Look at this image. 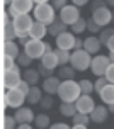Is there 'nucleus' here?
<instances>
[{"label": "nucleus", "mask_w": 114, "mask_h": 129, "mask_svg": "<svg viewBox=\"0 0 114 129\" xmlns=\"http://www.w3.org/2000/svg\"><path fill=\"white\" fill-rule=\"evenodd\" d=\"M82 95L80 85L75 80H63L58 90V97L61 102H77V99Z\"/></svg>", "instance_id": "1"}, {"label": "nucleus", "mask_w": 114, "mask_h": 129, "mask_svg": "<svg viewBox=\"0 0 114 129\" xmlns=\"http://www.w3.org/2000/svg\"><path fill=\"white\" fill-rule=\"evenodd\" d=\"M32 15H34V19L38 22H43L46 26H51L55 22V19H56L55 9H53V5L50 2L48 4H36L34 10H32Z\"/></svg>", "instance_id": "2"}, {"label": "nucleus", "mask_w": 114, "mask_h": 129, "mask_svg": "<svg viewBox=\"0 0 114 129\" xmlns=\"http://www.w3.org/2000/svg\"><path fill=\"white\" fill-rule=\"evenodd\" d=\"M90 63H92V54L85 49H77V51L72 53V59H70V64L75 68L77 71H85L90 68Z\"/></svg>", "instance_id": "3"}, {"label": "nucleus", "mask_w": 114, "mask_h": 129, "mask_svg": "<svg viewBox=\"0 0 114 129\" xmlns=\"http://www.w3.org/2000/svg\"><path fill=\"white\" fill-rule=\"evenodd\" d=\"M34 0H12L10 5L7 7V12L10 14L12 20L19 15V14H29L31 10H34Z\"/></svg>", "instance_id": "4"}, {"label": "nucleus", "mask_w": 114, "mask_h": 129, "mask_svg": "<svg viewBox=\"0 0 114 129\" xmlns=\"http://www.w3.org/2000/svg\"><path fill=\"white\" fill-rule=\"evenodd\" d=\"M26 102V93L19 90V88H12V90H7L5 97H4V104L5 107H10V109H19L22 107Z\"/></svg>", "instance_id": "5"}, {"label": "nucleus", "mask_w": 114, "mask_h": 129, "mask_svg": "<svg viewBox=\"0 0 114 129\" xmlns=\"http://www.w3.org/2000/svg\"><path fill=\"white\" fill-rule=\"evenodd\" d=\"M109 64H111V59L106 54H95L92 56V63H90V70L95 77H104L106 71H107Z\"/></svg>", "instance_id": "6"}, {"label": "nucleus", "mask_w": 114, "mask_h": 129, "mask_svg": "<svg viewBox=\"0 0 114 129\" xmlns=\"http://www.w3.org/2000/svg\"><path fill=\"white\" fill-rule=\"evenodd\" d=\"M24 51L27 53L32 59H41L46 54V43L44 41H39V39H31V41L24 46Z\"/></svg>", "instance_id": "7"}, {"label": "nucleus", "mask_w": 114, "mask_h": 129, "mask_svg": "<svg viewBox=\"0 0 114 129\" xmlns=\"http://www.w3.org/2000/svg\"><path fill=\"white\" fill-rule=\"evenodd\" d=\"M60 19L63 20L66 26H73L77 20L80 19L82 15H80V10H78V7L77 5H65L61 10H60V15H58Z\"/></svg>", "instance_id": "8"}, {"label": "nucleus", "mask_w": 114, "mask_h": 129, "mask_svg": "<svg viewBox=\"0 0 114 129\" xmlns=\"http://www.w3.org/2000/svg\"><path fill=\"white\" fill-rule=\"evenodd\" d=\"M55 41H56V48H58V49L70 51V49H73V48H75L77 36L72 31H65V32H61L60 36H56Z\"/></svg>", "instance_id": "9"}, {"label": "nucleus", "mask_w": 114, "mask_h": 129, "mask_svg": "<svg viewBox=\"0 0 114 129\" xmlns=\"http://www.w3.org/2000/svg\"><path fill=\"white\" fill-rule=\"evenodd\" d=\"M92 19L95 20V24L104 29V27H109V24L112 22V10H109V7H102V9H97L92 12Z\"/></svg>", "instance_id": "10"}, {"label": "nucleus", "mask_w": 114, "mask_h": 129, "mask_svg": "<svg viewBox=\"0 0 114 129\" xmlns=\"http://www.w3.org/2000/svg\"><path fill=\"white\" fill-rule=\"evenodd\" d=\"M12 22H14V27L17 29V32H29L32 24H34L31 14H19Z\"/></svg>", "instance_id": "11"}, {"label": "nucleus", "mask_w": 114, "mask_h": 129, "mask_svg": "<svg viewBox=\"0 0 114 129\" xmlns=\"http://www.w3.org/2000/svg\"><path fill=\"white\" fill-rule=\"evenodd\" d=\"M14 117H15L17 124H31V122H34V119H36V116H34V112H32L31 107H24V105L19 107V109H15Z\"/></svg>", "instance_id": "12"}, {"label": "nucleus", "mask_w": 114, "mask_h": 129, "mask_svg": "<svg viewBox=\"0 0 114 129\" xmlns=\"http://www.w3.org/2000/svg\"><path fill=\"white\" fill-rule=\"evenodd\" d=\"M20 82H22V75H20V73H17V71L7 70L5 73H4V87H5L7 90L17 88Z\"/></svg>", "instance_id": "13"}, {"label": "nucleus", "mask_w": 114, "mask_h": 129, "mask_svg": "<svg viewBox=\"0 0 114 129\" xmlns=\"http://www.w3.org/2000/svg\"><path fill=\"white\" fill-rule=\"evenodd\" d=\"M75 105H77V110H78V112H82V114H89V116H90V112H92L94 107H95L94 99H92L90 95H83V93L77 99Z\"/></svg>", "instance_id": "14"}, {"label": "nucleus", "mask_w": 114, "mask_h": 129, "mask_svg": "<svg viewBox=\"0 0 114 129\" xmlns=\"http://www.w3.org/2000/svg\"><path fill=\"white\" fill-rule=\"evenodd\" d=\"M60 85H61V80L53 75L50 78H44L43 80V92L48 93V95H58V90H60Z\"/></svg>", "instance_id": "15"}, {"label": "nucleus", "mask_w": 114, "mask_h": 129, "mask_svg": "<svg viewBox=\"0 0 114 129\" xmlns=\"http://www.w3.org/2000/svg\"><path fill=\"white\" fill-rule=\"evenodd\" d=\"M101 48H102V43L99 39V36H95V34H90L89 38H85V41H83V49L89 51L90 54H94V56L101 51Z\"/></svg>", "instance_id": "16"}, {"label": "nucleus", "mask_w": 114, "mask_h": 129, "mask_svg": "<svg viewBox=\"0 0 114 129\" xmlns=\"http://www.w3.org/2000/svg\"><path fill=\"white\" fill-rule=\"evenodd\" d=\"M107 116H109V109L106 105H95L94 110L90 112V119H92V122L95 124H102L107 121Z\"/></svg>", "instance_id": "17"}, {"label": "nucleus", "mask_w": 114, "mask_h": 129, "mask_svg": "<svg viewBox=\"0 0 114 129\" xmlns=\"http://www.w3.org/2000/svg\"><path fill=\"white\" fill-rule=\"evenodd\" d=\"M32 39H39V41H43L44 36H48V26L43 24V22H38V20H34V24H32L31 31H29Z\"/></svg>", "instance_id": "18"}, {"label": "nucleus", "mask_w": 114, "mask_h": 129, "mask_svg": "<svg viewBox=\"0 0 114 129\" xmlns=\"http://www.w3.org/2000/svg\"><path fill=\"white\" fill-rule=\"evenodd\" d=\"M65 31H68V26H66L60 17H56L55 22H53L51 26H48V36H51V38H56V36H60V34L65 32Z\"/></svg>", "instance_id": "19"}, {"label": "nucleus", "mask_w": 114, "mask_h": 129, "mask_svg": "<svg viewBox=\"0 0 114 129\" xmlns=\"http://www.w3.org/2000/svg\"><path fill=\"white\" fill-rule=\"evenodd\" d=\"M22 78H24L31 87H36V85L39 83V80H41V75H39L38 68H31V66H29V68H26V70H24Z\"/></svg>", "instance_id": "20"}, {"label": "nucleus", "mask_w": 114, "mask_h": 129, "mask_svg": "<svg viewBox=\"0 0 114 129\" xmlns=\"http://www.w3.org/2000/svg\"><path fill=\"white\" fill-rule=\"evenodd\" d=\"M77 70L72 66V64H63V66H58L56 70V77L63 82V80H73L75 78Z\"/></svg>", "instance_id": "21"}, {"label": "nucleus", "mask_w": 114, "mask_h": 129, "mask_svg": "<svg viewBox=\"0 0 114 129\" xmlns=\"http://www.w3.org/2000/svg\"><path fill=\"white\" fill-rule=\"evenodd\" d=\"M39 61L44 64L46 68H50V70H55V68L60 66V61H58V56H56V53H55V49L53 51H48Z\"/></svg>", "instance_id": "22"}, {"label": "nucleus", "mask_w": 114, "mask_h": 129, "mask_svg": "<svg viewBox=\"0 0 114 129\" xmlns=\"http://www.w3.org/2000/svg\"><path fill=\"white\" fill-rule=\"evenodd\" d=\"M99 95H101V100L106 104V105H111V104H114V83L106 85V87H104V88L99 92Z\"/></svg>", "instance_id": "23"}, {"label": "nucleus", "mask_w": 114, "mask_h": 129, "mask_svg": "<svg viewBox=\"0 0 114 129\" xmlns=\"http://www.w3.org/2000/svg\"><path fill=\"white\" fill-rule=\"evenodd\" d=\"M43 97H44V95H43L41 88H39L38 85H36V87H31V92L27 93L26 100H27V104H29V105H36V104H41Z\"/></svg>", "instance_id": "24"}, {"label": "nucleus", "mask_w": 114, "mask_h": 129, "mask_svg": "<svg viewBox=\"0 0 114 129\" xmlns=\"http://www.w3.org/2000/svg\"><path fill=\"white\" fill-rule=\"evenodd\" d=\"M77 112H78V110H77L75 102H61L60 104V114L63 117H70V119H72Z\"/></svg>", "instance_id": "25"}, {"label": "nucleus", "mask_w": 114, "mask_h": 129, "mask_svg": "<svg viewBox=\"0 0 114 129\" xmlns=\"http://www.w3.org/2000/svg\"><path fill=\"white\" fill-rule=\"evenodd\" d=\"M4 54L5 56H12V58L17 59V56L20 54L19 46L15 44L14 41H4Z\"/></svg>", "instance_id": "26"}, {"label": "nucleus", "mask_w": 114, "mask_h": 129, "mask_svg": "<svg viewBox=\"0 0 114 129\" xmlns=\"http://www.w3.org/2000/svg\"><path fill=\"white\" fill-rule=\"evenodd\" d=\"M2 34H4V41H14V39H17V36H19L17 29L14 27V22L5 24L4 29H2Z\"/></svg>", "instance_id": "27"}, {"label": "nucleus", "mask_w": 114, "mask_h": 129, "mask_svg": "<svg viewBox=\"0 0 114 129\" xmlns=\"http://www.w3.org/2000/svg\"><path fill=\"white\" fill-rule=\"evenodd\" d=\"M34 126L38 129H48L51 126L50 116H48V114H38L36 119H34Z\"/></svg>", "instance_id": "28"}, {"label": "nucleus", "mask_w": 114, "mask_h": 129, "mask_svg": "<svg viewBox=\"0 0 114 129\" xmlns=\"http://www.w3.org/2000/svg\"><path fill=\"white\" fill-rule=\"evenodd\" d=\"M70 31L73 32L75 36H80L83 31H87V19H83V17H80V19L77 20L73 26H70Z\"/></svg>", "instance_id": "29"}, {"label": "nucleus", "mask_w": 114, "mask_h": 129, "mask_svg": "<svg viewBox=\"0 0 114 129\" xmlns=\"http://www.w3.org/2000/svg\"><path fill=\"white\" fill-rule=\"evenodd\" d=\"M72 122H73V126H75V124H78V126H89V122H92V119H90L89 114L77 112L75 116L72 117Z\"/></svg>", "instance_id": "30"}, {"label": "nucleus", "mask_w": 114, "mask_h": 129, "mask_svg": "<svg viewBox=\"0 0 114 129\" xmlns=\"http://www.w3.org/2000/svg\"><path fill=\"white\" fill-rule=\"evenodd\" d=\"M55 53H56L58 56V61H60V66H63V64H68L70 59H72V53L70 51H65V49H55Z\"/></svg>", "instance_id": "31"}, {"label": "nucleus", "mask_w": 114, "mask_h": 129, "mask_svg": "<svg viewBox=\"0 0 114 129\" xmlns=\"http://www.w3.org/2000/svg\"><path fill=\"white\" fill-rule=\"evenodd\" d=\"M15 61H17V64H20V66H24V68H29V66L32 64V61H34V59H32L26 51H20V54L17 56V59H15Z\"/></svg>", "instance_id": "32"}, {"label": "nucleus", "mask_w": 114, "mask_h": 129, "mask_svg": "<svg viewBox=\"0 0 114 129\" xmlns=\"http://www.w3.org/2000/svg\"><path fill=\"white\" fill-rule=\"evenodd\" d=\"M114 36V27H104L101 32H99V39H101L102 44H107V41Z\"/></svg>", "instance_id": "33"}, {"label": "nucleus", "mask_w": 114, "mask_h": 129, "mask_svg": "<svg viewBox=\"0 0 114 129\" xmlns=\"http://www.w3.org/2000/svg\"><path fill=\"white\" fill-rule=\"evenodd\" d=\"M78 85H80V90L83 95H90L94 92V82H90V80H80Z\"/></svg>", "instance_id": "34"}, {"label": "nucleus", "mask_w": 114, "mask_h": 129, "mask_svg": "<svg viewBox=\"0 0 114 129\" xmlns=\"http://www.w3.org/2000/svg\"><path fill=\"white\" fill-rule=\"evenodd\" d=\"M38 68V71H39V75H41V78H50V77H53L55 75V70H50V68H46L44 64L39 61V64L36 66Z\"/></svg>", "instance_id": "35"}, {"label": "nucleus", "mask_w": 114, "mask_h": 129, "mask_svg": "<svg viewBox=\"0 0 114 129\" xmlns=\"http://www.w3.org/2000/svg\"><path fill=\"white\" fill-rule=\"evenodd\" d=\"M106 85H109V80H107V78H106V77H97V78H95V82H94V90L99 93V92H101Z\"/></svg>", "instance_id": "36"}, {"label": "nucleus", "mask_w": 114, "mask_h": 129, "mask_svg": "<svg viewBox=\"0 0 114 129\" xmlns=\"http://www.w3.org/2000/svg\"><path fill=\"white\" fill-rule=\"evenodd\" d=\"M87 31H90V34H97V36H99V32L102 31V27L99 26V24H95V20L90 17V19H87Z\"/></svg>", "instance_id": "37"}, {"label": "nucleus", "mask_w": 114, "mask_h": 129, "mask_svg": "<svg viewBox=\"0 0 114 129\" xmlns=\"http://www.w3.org/2000/svg\"><path fill=\"white\" fill-rule=\"evenodd\" d=\"M15 126H19L14 116H5L4 117V129H17Z\"/></svg>", "instance_id": "38"}, {"label": "nucleus", "mask_w": 114, "mask_h": 129, "mask_svg": "<svg viewBox=\"0 0 114 129\" xmlns=\"http://www.w3.org/2000/svg\"><path fill=\"white\" fill-rule=\"evenodd\" d=\"M41 109H44V110H48V109H51V105H53V95H48L46 93L44 97H43V100H41Z\"/></svg>", "instance_id": "39"}, {"label": "nucleus", "mask_w": 114, "mask_h": 129, "mask_svg": "<svg viewBox=\"0 0 114 129\" xmlns=\"http://www.w3.org/2000/svg\"><path fill=\"white\" fill-rule=\"evenodd\" d=\"M15 63H17L15 58H12V56H5V54H4V68H5V71L7 70H12Z\"/></svg>", "instance_id": "40"}, {"label": "nucleus", "mask_w": 114, "mask_h": 129, "mask_svg": "<svg viewBox=\"0 0 114 129\" xmlns=\"http://www.w3.org/2000/svg\"><path fill=\"white\" fill-rule=\"evenodd\" d=\"M31 39L32 38H31V34H29V32H19V36H17V41H19L22 46H26Z\"/></svg>", "instance_id": "41"}, {"label": "nucleus", "mask_w": 114, "mask_h": 129, "mask_svg": "<svg viewBox=\"0 0 114 129\" xmlns=\"http://www.w3.org/2000/svg\"><path fill=\"white\" fill-rule=\"evenodd\" d=\"M50 4L53 5L55 10H61L65 5H68V0H50Z\"/></svg>", "instance_id": "42"}, {"label": "nucleus", "mask_w": 114, "mask_h": 129, "mask_svg": "<svg viewBox=\"0 0 114 129\" xmlns=\"http://www.w3.org/2000/svg\"><path fill=\"white\" fill-rule=\"evenodd\" d=\"M102 7H107L106 0H92V2H90V10H92V12L97 10V9H102Z\"/></svg>", "instance_id": "43"}, {"label": "nucleus", "mask_w": 114, "mask_h": 129, "mask_svg": "<svg viewBox=\"0 0 114 129\" xmlns=\"http://www.w3.org/2000/svg\"><path fill=\"white\" fill-rule=\"evenodd\" d=\"M17 88H19L22 93H26V97H27V93L31 92V85H29V83H27V82L24 80V78H22V82L19 83V87H17Z\"/></svg>", "instance_id": "44"}, {"label": "nucleus", "mask_w": 114, "mask_h": 129, "mask_svg": "<svg viewBox=\"0 0 114 129\" xmlns=\"http://www.w3.org/2000/svg\"><path fill=\"white\" fill-rule=\"evenodd\" d=\"M104 77L109 80V83H114V63L109 64V68H107V71H106V75H104Z\"/></svg>", "instance_id": "45"}, {"label": "nucleus", "mask_w": 114, "mask_h": 129, "mask_svg": "<svg viewBox=\"0 0 114 129\" xmlns=\"http://www.w3.org/2000/svg\"><path fill=\"white\" fill-rule=\"evenodd\" d=\"M48 129H72V127H68V124L65 122H56V124H51Z\"/></svg>", "instance_id": "46"}, {"label": "nucleus", "mask_w": 114, "mask_h": 129, "mask_svg": "<svg viewBox=\"0 0 114 129\" xmlns=\"http://www.w3.org/2000/svg\"><path fill=\"white\" fill-rule=\"evenodd\" d=\"M2 20H4V26H5V24H10V22H12V17H10V14L7 12V10H5L4 14H2Z\"/></svg>", "instance_id": "47"}, {"label": "nucleus", "mask_w": 114, "mask_h": 129, "mask_svg": "<svg viewBox=\"0 0 114 129\" xmlns=\"http://www.w3.org/2000/svg\"><path fill=\"white\" fill-rule=\"evenodd\" d=\"M83 41H85V39H82V38H77V41H75V48H73V51H77V49H83Z\"/></svg>", "instance_id": "48"}, {"label": "nucleus", "mask_w": 114, "mask_h": 129, "mask_svg": "<svg viewBox=\"0 0 114 129\" xmlns=\"http://www.w3.org/2000/svg\"><path fill=\"white\" fill-rule=\"evenodd\" d=\"M90 0H72V4L73 5H77V7H83V5H87Z\"/></svg>", "instance_id": "49"}, {"label": "nucleus", "mask_w": 114, "mask_h": 129, "mask_svg": "<svg viewBox=\"0 0 114 129\" xmlns=\"http://www.w3.org/2000/svg\"><path fill=\"white\" fill-rule=\"evenodd\" d=\"M106 46H107V49H109V51H114V36L107 41V44H106Z\"/></svg>", "instance_id": "50"}, {"label": "nucleus", "mask_w": 114, "mask_h": 129, "mask_svg": "<svg viewBox=\"0 0 114 129\" xmlns=\"http://www.w3.org/2000/svg\"><path fill=\"white\" fill-rule=\"evenodd\" d=\"M17 129H32V126H31V124H19Z\"/></svg>", "instance_id": "51"}, {"label": "nucleus", "mask_w": 114, "mask_h": 129, "mask_svg": "<svg viewBox=\"0 0 114 129\" xmlns=\"http://www.w3.org/2000/svg\"><path fill=\"white\" fill-rule=\"evenodd\" d=\"M72 129H89V126H78V124H75V126H72Z\"/></svg>", "instance_id": "52"}, {"label": "nucleus", "mask_w": 114, "mask_h": 129, "mask_svg": "<svg viewBox=\"0 0 114 129\" xmlns=\"http://www.w3.org/2000/svg\"><path fill=\"white\" fill-rule=\"evenodd\" d=\"M106 4H107V7H112L114 9V0H106Z\"/></svg>", "instance_id": "53"}, {"label": "nucleus", "mask_w": 114, "mask_h": 129, "mask_svg": "<svg viewBox=\"0 0 114 129\" xmlns=\"http://www.w3.org/2000/svg\"><path fill=\"white\" fill-rule=\"evenodd\" d=\"M44 43H46V41H44ZM48 51H53V48H51L50 43H46V53H48Z\"/></svg>", "instance_id": "54"}, {"label": "nucleus", "mask_w": 114, "mask_h": 129, "mask_svg": "<svg viewBox=\"0 0 114 129\" xmlns=\"http://www.w3.org/2000/svg\"><path fill=\"white\" fill-rule=\"evenodd\" d=\"M107 109H109V112H111V114H114V104H111V105H107Z\"/></svg>", "instance_id": "55"}, {"label": "nucleus", "mask_w": 114, "mask_h": 129, "mask_svg": "<svg viewBox=\"0 0 114 129\" xmlns=\"http://www.w3.org/2000/svg\"><path fill=\"white\" fill-rule=\"evenodd\" d=\"M50 0H34V4H48Z\"/></svg>", "instance_id": "56"}, {"label": "nucleus", "mask_w": 114, "mask_h": 129, "mask_svg": "<svg viewBox=\"0 0 114 129\" xmlns=\"http://www.w3.org/2000/svg\"><path fill=\"white\" fill-rule=\"evenodd\" d=\"M109 59H111V63H114V51L109 53Z\"/></svg>", "instance_id": "57"}, {"label": "nucleus", "mask_w": 114, "mask_h": 129, "mask_svg": "<svg viewBox=\"0 0 114 129\" xmlns=\"http://www.w3.org/2000/svg\"><path fill=\"white\" fill-rule=\"evenodd\" d=\"M10 2H12V0H4V4H5V5H7V7L10 5Z\"/></svg>", "instance_id": "58"}, {"label": "nucleus", "mask_w": 114, "mask_h": 129, "mask_svg": "<svg viewBox=\"0 0 114 129\" xmlns=\"http://www.w3.org/2000/svg\"><path fill=\"white\" fill-rule=\"evenodd\" d=\"M112 24H114V10H112Z\"/></svg>", "instance_id": "59"}]
</instances>
